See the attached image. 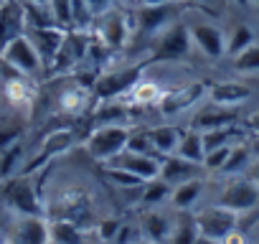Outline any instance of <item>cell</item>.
I'll return each mask as SVG.
<instances>
[{
  "label": "cell",
  "mask_w": 259,
  "mask_h": 244,
  "mask_svg": "<svg viewBox=\"0 0 259 244\" xmlns=\"http://www.w3.org/2000/svg\"><path fill=\"white\" fill-rule=\"evenodd\" d=\"M133 138V130L124 122H107V125H99L87 140V153L97 160V163H104L109 166L114 158H119L124 150H127V143Z\"/></svg>",
  "instance_id": "1"
},
{
  "label": "cell",
  "mask_w": 259,
  "mask_h": 244,
  "mask_svg": "<svg viewBox=\"0 0 259 244\" xmlns=\"http://www.w3.org/2000/svg\"><path fill=\"white\" fill-rule=\"evenodd\" d=\"M0 61L6 66H11L18 76H26V79H33L44 71V59L38 54V49L33 46V41L28 38V33L13 38L8 46L0 49Z\"/></svg>",
  "instance_id": "2"
},
{
  "label": "cell",
  "mask_w": 259,
  "mask_h": 244,
  "mask_svg": "<svg viewBox=\"0 0 259 244\" xmlns=\"http://www.w3.org/2000/svg\"><path fill=\"white\" fill-rule=\"evenodd\" d=\"M213 204H219V206H224V209H229L239 216L249 214L259 206V186L246 173L244 176H231L221 186V191L216 193Z\"/></svg>",
  "instance_id": "3"
},
{
  "label": "cell",
  "mask_w": 259,
  "mask_h": 244,
  "mask_svg": "<svg viewBox=\"0 0 259 244\" xmlns=\"http://www.w3.org/2000/svg\"><path fill=\"white\" fill-rule=\"evenodd\" d=\"M3 201L13 214H44V204L38 198V191L28 173H18L6 181L3 186Z\"/></svg>",
  "instance_id": "4"
},
{
  "label": "cell",
  "mask_w": 259,
  "mask_h": 244,
  "mask_svg": "<svg viewBox=\"0 0 259 244\" xmlns=\"http://www.w3.org/2000/svg\"><path fill=\"white\" fill-rule=\"evenodd\" d=\"M6 244H51V221L46 214H16Z\"/></svg>",
  "instance_id": "5"
},
{
  "label": "cell",
  "mask_w": 259,
  "mask_h": 244,
  "mask_svg": "<svg viewBox=\"0 0 259 244\" xmlns=\"http://www.w3.org/2000/svg\"><path fill=\"white\" fill-rule=\"evenodd\" d=\"M74 143H76V130L74 128H59V130H54V133H49L44 140H41V145H38V153L31 158V163L28 166H23V171L21 173H36L38 168H44L46 163H51L54 158H59V155H64L66 150H71L74 148Z\"/></svg>",
  "instance_id": "6"
},
{
  "label": "cell",
  "mask_w": 259,
  "mask_h": 244,
  "mask_svg": "<svg viewBox=\"0 0 259 244\" xmlns=\"http://www.w3.org/2000/svg\"><path fill=\"white\" fill-rule=\"evenodd\" d=\"M191 49H193V41H191L188 26L173 23L163 33H158L153 59L155 61H181V59H186L191 54Z\"/></svg>",
  "instance_id": "7"
},
{
  "label": "cell",
  "mask_w": 259,
  "mask_h": 244,
  "mask_svg": "<svg viewBox=\"0 0 259 244\" xmlns=\"http://www.w3.org/2000/svg\"><path fill=\"white\" fill-rule=\"evenodd\" d=\"M206 92H208V84L206 82H193V84H186L176 92H168L160 97L158 102V109L163 117H178L188 109H193L201 99H206Z\"/></svg>",
  "instance_id": "8"
},
{
  "label": "cell",
  "mask_w": 259,
  "mask_h": 244,
  "mask_svg": "<svg viewBox=\"0 0 259 244\" xmlns=\"http://www.w3.org/2000/svg\"><path fill=\"white\" fill-rule=\"evenodd\" d=\"M143 69H145V64H140V66H127V69H117V71H109V74L99 76L97 84H94V94H97L102 102H109V99H114V97L127 94L130 89L140 82Z\"/></svg>",
  "instance_id": "9"
},
{
  "label": "cell",
  "mask_w": 259,
  "mask_h": 244,
  "mask_svg": "<svg viewBox=\"0 0 259 244\" xmlns=\"http://www.w3.org/2000/svg\"><path fill=\"white\" fill-rule=\"evenodd\" d=\"M193 219H196L198 231H201L203 236H211V239H219V241H221L229 231L236 229L239 214H234V211H229V209H224V206H219V204H211V206L201 209Z\"/></svg>",
  "instance_id": "10"
},
{
  "label": "cell",
  "mask_w": 259,
  "mask_h": 244,
  "mask_svg": "<svg viewBox=\"0 0 259 244\" xmlns=\"http://www.w3.org/2000/svg\"><path fill=\"white\" fill-rule=\"evenodd\" d=\"M130 33H133V28H130V21L124 13L119 11H107L97 18V38L104 49L109 51H117L122 49L127 41H130Z\"/></svg>",
  "instance_id": "11"
},
{
  "label": "cell",
  "mask_w": 259,
  "mask_h": 244,
  "mask_svg": "<svg viewBox=\"0 0 259 244\" xmlns=\"http://www.w3.org/2000/svg\"><path fill=\"white\" fill-rule=\"evenodd\" d=\"M28 31V11L23 0H0V49Z\"/></svg>",
  "instance_id": "12"
},
{
  "label": "cell",
  "mask_w": 259,
  "mask_h": 244,
  "mask_svg": "<svg viewBox=\"0 0 259 244\" xmlns=\"http://www.w3.org/2000/svg\"><path fill=\"white\" fill-rule=\"evenodd\" d=\"M193 49H198L206 59H221L226 56V33L213 23H193L188 26Z\"/></svg>",
  "instance_id": "13"
},
{
  "label": "cell",
  "mask_w": 259,
  "mask_h": 244,
  "mask_svg": "<svg viewBox=\"0 0 259 244\" xmlns=\"http://www.w3.org/2000/svg\"><path fill=\"white\" fill-rule=\"evenodd\" d=\"M251 97H254V89L244 82L208 84V92H206V102H211L213 107H224V109H236V107L246 104Z\"/></svg>",
  "instance_id": "14"
},
{
  "label": "cell",
  "mask_w": 259,
  "mask_h": 244,
  "mask_svg": "<svg viewBox=\"0 0 259 244\" xmlns=\"http://www.w3.org/2000/svg\"><path fill=\"white\" fill-rule=\"evenodd\" d=\"M26 33L33 41V46L38 49L44 64H54L56 56H59V51H61V46H64V41H66V33L61 31V26H56V23L36 26V28H31Z\"/></svg>",
  "instance_id": "15"
},
{
  "label": "cell",
  "mask_w": 259,
  "mask_h": 244,
  "mask_svg": "<svg viewBox=\"0 0 259 244\" xmlns=\"http://www.w3.org/2000/svg\"><path fill=\"white\" fill-rule=\"evenodd\" d=\"M109 166H119L124 171H130L133 176H138L140 181H155L160 178V158L158 155H143V153H130L124 150L119 158H114Z\"/></svg>",
  "instance_id": "16"
},
{
  "label": "cell",
  "mask_w": 259,
  "mask_h": 244,
  "mask_svg": "<svg viewBox=\"0 0 259 244\" xmlns=\"http://www.w3.org/2000/svg\"><path fill=\"white\" fill-rule=\"evenodd\" d=\"M170 18H173V3L170 6H140V11H138V28L143 33L158 36L168 26H173Z\"/></svg>",
  "instance_id": "17"
},
{
  "label": "cell",
  "mask_w": 259,
  "mask_h": 244,
  "mask_svg": "<svg viewBox=\"0 0 259 244\" xmlns=\"http://www.w3.org/2000/svg\"><path fill=\"white\" fill-rule=\"evenodd\" d=\"M203 188H206V181L198 176V178H191V181H183V183H178V186H173V193H170V206L176 209V211H183V214H188V211H193L196 206H198V201H201V196H203Z\"/></svg>",
  "instance_id": "18"
},
{
  "label": "cell",
  "mask_w": 259,
  "mask_h": 244,
  "mask_svg": "<svg viewBox=\"0 0 259 244\" xmlns=\"http://www.w3.org/2000/svg\"><path fill=\"white\" fill-rule=\"evenodd\" d=\"M170 229H173V219L160 209H148L140 219V234L155 244H165Z\"/></svg>",
  "instance_id": "19"
},
{
  "label": "cell",
  "mask_w": 259,
  "mask_h": 244,
  "mask_svg": "<svg viewBox=\"0 0 259 244\" xmlns=\"http://www.w3.org/2000/svg\"><path fill=\"white\" fill-rule=\"evenodd\" d=\"M198 171H201V166L188 163V160H183L178 155H168V158L160 160V178L165 183H170V186H178L183 181L198 178Z\"/></svg>",
  "instance_id": "20"
},
{
  "label": "cell",
  "mask_w": 259,
  "mask_h": 244,
  "mask_svg": "<svg viewBox=\"0 0 259 244\" xmlns=\"http://www.w3.org/2000/svg\"><path fill=\"white\" fill-rule=\"evenodd\" d=\"M181 135H183V130L176 128V125H158V128H150L148 130V138L153 143V150L160 158H168V155L176 153V148L181 143Z\"/></svg>",
  "instance_id": "21"
},
{
  "label": "cell",
  "mask_w": 259,
  "mask_h": 244,
  "mask_svg": "<svg viewBox=\"0 0 259 244\" xmlns=\"http://www.w3.org/2000/svg\"><path fill=\"white\" fill-rule=\"evenodd\" d=\"M173 155H178V158H183V160L196 163V166H201V168H203L206 145H203V135H201V130H196V128L183 130L181 143H178V148H176V153H173Z\"/></svg>",
  "instance_id": "22"
},
{
  "label": "cell",
  "mask_w": 259,
  "mask_h": 244,
  "mask_svg": "<svg viewBox=\"0 0 259 244\" xmlns=\"http://www.w3.org/2000/svg\"><path fill=\"white\" fill-rule=\"evenodd\" d=\"M251 163H254L251 145H249V140H241V143H236V145L231 148V153H229V158H226V163H224V168H221L219 173L226 176V178H231V176H244Z\"/></svg>",
  "instance_id": "23"
},
{
  "label": "cell",
  "mask_w": 259,
  "mask_h": 244,
  "mask_svg": "<svg viewBox=\"0 0 259 244\" xmlns=\"http://www.w3.org/2000/svg\"><path fill=\"white\" fill-rule=\"evenodd\" d=\"M87 241V229L66 221V219H56L51 221V244H84Z\"/></svg>",
  "instance_id": "24"
},
{
  "label": "cell",
  "mask_w": 259,
  "mask_h": 244,
  "mask_svg": "<svg viewBox=\"0 0 259 244\" xmlns=\"http://www.w3.org/2000/svg\"><path fill=\"white\" fill-rule=\"evenodd\" d=\"M196 130H216V128H226V125H236V114H234V109H224V107H213L211 104V109H206V112H201L196 119Z\"/></svg>",
  "instance_id": "25"
},
{
  "label": "cell",
  "mask_w": 259,
  "mask_h": 244,
  "mask_svg": "<svg viewBox=\"0 0 259 244\" xmlns=\"http://www.w3.org/2000/svg\"><path fill=\"white\" fill-rule=\"evenodd\" d=\"M170 193H173V186L165 183L163 178H155V181L143 183V188H140V204L145 209H158V206H163V204L170 201Z\"/></svg>",
  "instance_id": "26"
},
{
  "label": "cell",
  "mask_w": 259,
  "mask_h": 244,
  "mask_svg": "<svg viewBox=\"0 0 259 244\" xmlns=\"http://www.w3.org/2000/svg\"><path fill=\"white\" fill-rule=\"evenodd\" d=\"M89 104V89L87 87H69L59 94V109L69 112V114H79L84 112Z\"/></svg>",
  "instance_id": "27"
},
{
  "label": "cell",
  "mask_w": 259,
  "mask_h": 244,
  "mask_svg": "<svg viewBox=\"0 0 259 244\" xmlns=\"http://www.w3.org/2000/svg\"><path fill=\"white\" fill-rule=\"evenodd\" d=\"M198 224L193 216H181L178 221H173V229L168 234V241L165 244H196L198 239Z\"/></svg>",
  "instance_id": "28"
},
{
  "label": "cell",
  "mask_w": 259,
  "mask_h": 244,
  "mask_svg": "<svg viewBox=\"0 0 259 244\" xmlns=\"http://www.w3.org/2000/svg\"><path fill=\"white\" fill-rule=\"evenodd\" d=\"M231 69L241 76H254L259 74V44L246 46L244 51H239L236 56H231Z\"/></svg>",
  "instance_id": "29"
},
{
  "label": "cell",
  "mask_w": 259,
  "mask_h": 244,
  "mask_svg": "<svg viewBox=\"0 0 259 244\" xmlns=\"http://www.w3.org/2000/svg\"><path fill=\"white\" fill-rule=\"evenodd\" d=\"M251 44H256V36H254V31L246 23H239V26H234L226 33V54L229 56H236L239 51H244Z\"/></svg>",
  "instance_id": "30"
},
{
  "label": "cell",
  "mask_w": 259,
  "mask_h": 244,
  "mask_svg": "<svg viewBox=\"0 0 259 244\" xmlns=\"http://www.w3.org/2000/svg\"><path fill=\"white\" fill-rule=\"evenodd\" d=\"M23 143H16V145H11L8 150H3L0 153V178H13V176H18L21 171H23Z\"/></svg>",
  "instance_id": "31"
},
{
  "label": "cell",
  "mask_w": 259,
  "mask_h": 244,
  "mask_svg": "<svg viewBox=\"0 0 259 244\" xmlns=\"http://www.w3.org/2000/svg\"><path fill=\"white\" fill-rule=\"evenodd\" d=\"M6 97L11 104H28L31 102V84L26 76H13V79H6V87H3Z\"/></svg>",
  "instance_id": "32"
},
{
  "label": "cell",
  "mask_w": 259,
  "mask_h": 244,
  "mask_svg": "<svg viewBox=\"0 0 259 244\" xmlns=\"http://www.w3.org/2000/svg\"><path fill=\"white\" fill-rule=\"evenodd\" d=\"M104 173H107V178H109L117 188H124V191H140L143 183H145V181H140L138 176H133L130 171H124V168H119V166H107Z\"/></svg>",
  "instance_id": "33"
},
{
  "label": "cell",
  "mask_w": 259,
  "mask_h": 244,
  "mask_svg": "<svg viewBox=\"0 0 259 244\" xmlns=\"http://www.w3.org/2000/svg\"><path fill=\"white\" fill-rule=\"evenodd\" d=\"M130 92H133V99H135L138 104H158L160 97H163L160 87L153 84V82H145V79H140Z\"/></svg>",
  "instance_id": "34"
},
{
  "label": "cell",
  "mask_w": 259,
  "mask_h": 244,
  "mask_svg": "<svg viewBox=\"0 0 259 244\" xmlns=\"http://www.w3.org/2000/svg\"><path fill=\"white\" fill-rule=\"evenodd\" d=\"M49 13L56 26L74 23V0H49Z\"/></svg>",
  "instance_id": "35"
},
{
  "label": "cell",
  "mask_w": 259,
  "mask_h": 244,
  "mask_svg": "<svg viewBox=\"0 0 259 244\" xmlns=\"http://www.w3.org/2000/svg\"><path fill=\"white\" fill-rule=\"evenodd\" d=\"M112 6H114V0H74V21L79 18L81 11L94 16V18H99L102 13L112 11Z\"/></svg>",
  "instance_id": "36"
},
{
  "label": "cell",
  "mask_w": 259,
  "mask_h": 244,
  "mask_svg": "<svg viewBox=\"0 0 259 244\" xmlns=\"http://www.w3.org/2000/svg\"><path fill=\"white\" fill-rule=\"evenodd\" d=\"M231 148H234V145H219V148H211V150H206L203 168H206V171H213V173H219V171L224 168V163H226V158H229Z\"/></svg>",
  "instance_id": "37"
},
{
  "label": "cell",
  "mask_w": 259,
  "mask_h": 244,
  "mask_svg": "<svg viewBox=\"0 0 259 244\" xmlns=\"http://www.w3.org/2000/svg\"><path fill=\"white\" fill-rule=\"evenodd\" d=\"M21 135H23V128L18 122H0V153L21 143Z\"/></svg>",
  "instance_id": "38"
},
{
  "label": "cell",
  "mask_w": 259,
  "mask_h": 244,
  "mask_svg": "<svg viewBox=\"0 0 259 244\" xmlns=\"http://www.w3.org/2000/svg\"><path fill=\"white\" fill-rule=\"evenodd\" d=\"M119 226H122V221L119 219H112V216L97 221V239L104 241V244H112L114 236H117V231H119Z\"/></svg>",
  "instance_id": "39"
},
{
  "label": "cell",
  "mask_w": 259,
  "mask_h": 244,
  "mask_svg": "<svg viewBox=\"0 0 259 244\" xmlns=\"http://www.w3.org/2000/svg\"><path fill=\"white\" fill-rule=\"evenodd\" d=\"M127 150L130 153H143V155H155L148 133H133V138H130V143H127Z\"/></svg>",
  "instance_id": "40"
},
{
  "label": "cell",
  "mask_w": 259,
  "mask_h": 244,
  "mask_svg": "<svg viewBox=\"0 0 259 244\" xmlns=\"http://www.w3.org/2000/svg\"><path fill=\"white\" fill-rule=\"evenodd\" d=\"M138 236H140V234H138V229H135L133 224H124V221H122V226H119V231H117V236H114V244H133Z\"/></svg>",
  "instance_id": "41"
},
{
  "label": "cell",
  "mask_w": 259,
  "mask_h": 244,
  "mask_svg": "<svg viewBox=\"0 0 259 244\" xmlns=\"http://www.w3.org/2000/svg\"><path fill=\"white\" fill-rule=\"evenodd\" d=\"M246 130H249L254 138H259V109H254V112L246 117Z\"/></svg>",
  "instance_id": "42"
},
{
  "label": "cell",
  "mask_w": 259,
  "mask_h": 244,
  "mask_svg": "<svg viewBox=\"0 0 259 244\" xmlns=\"http://www.w3.org/2000/svg\"><path fill=\"white\" fill-rule=\"evenodd\" d=\"M221 244H246V239H244V234H239V229H234L221 239Z\"/></svg>",
  "instance_id": "43"
},
{
  "label": "cell",
  "mask_w": 259,
  "mask_h": 244,
  "mask_svg": "<svg viewBox=\"0 0 259 244\" xmlns=\"http://www.w3.org/2000/svg\"><path fill=\"white\" fill-rule=\"evenodd\" d=\"M246 176H249V178H251V181H254V183L259 186V158H254V163L249 166V171H246Z\"/></svg>",
  "instance_id": "44"
},
{
  "label": "cell",
  "mask_w": 259,
  "mask_h": 244,
  "mask_svg": "<svg viewBox=\"0 0 259 244\" xmlns=\"http://www.w3.org/2000/svg\"><path fill=\"white\" fill-rule=\"evenodd\" d=\"M173 0H140V6H170Z\"/></svg>",
  "instance_id": "45"
},
{
  "label": "cell",
  "mask_w": 259,
  "mask_h": 244,
  "mask_svg": "<svg viewBox=\"0 0 259 244\" xmlns=\"http://www.w3.org/2000/svg\"><path fill=\"white\" fill-rule=\"evenodd\" d=\"M196 244H221V241H219V239H211V236H203V234H198Z\"/></svg>",
  "instance_id": "46"
},
{
  "label": "cell",
  "mask_w": 259,
  "mask_h": 244,
  "mask_svg": "<svg viewBox=\"0 0 259 244\" xmlns=\"http://www.w3.org/2000/svg\"><path fill=\"white\" fill-rule=\"evenodd\" d=\"M249 145H251V153H254V158H259V138L249 140Z\"/></svg>",
  "instance_id": "47"
},
{
  "label": "cell",
  "mask_w": 259,
  "mask_h": 244,
  "mask_svg": "<svg viewBox=\"0 0 259 244\" xmlns=\"http://www.w3.org/2000/svg\"><path fill=\"white\" fill-rule=\"evenodd\" d=\"M28 6H38V8H49V0H26Z\"/></svg>",
  "instance_id": "48"
},
{
  "label": "cell",
  "mask_w": 259,
  "mask_h": 244,
  "mask_svg": "<svg viewBox=\"0 0 259 244\" xmlns=\"http://www.w3.org/2000/svg\"><path fill=\"white\" fill-rule=\"evenodd\" d=\"M133 244H155V241H150V239H145V236H138Z\"/></svg>",
  "instance_id": "49"
},
{
  "label": "cell",
  "mask_w": 259,
  "mask_h": 244,
  "mask_svg": "<svg viewBox=\"0 0 259 244\" xmlns=\"http://www.w3.org/2000/svg\"><path fill=\"white\" fill-rule=\"evenodd\" d=\"M234 3H239V6H244V8H246V6H251V0H234Z\"/></svg>",
  "instance_id": "50"
},
{
  "label": "cell",
  "mask_w": 259,
  "mask_h": 244,
  "mask_svg": "<svg viewBox=\"0 0 259 244\" xmlns=\"http://www.w3.org/2000/svg\"><path fill=\"white\" fill-rule=\"evenodd\" d=\"M84 244H104V241H99V239H87Z\"/></svg>",
  "instance_id": "51"
},
{
  "label": "cell",
  "mask_w": 259,
  "mask_h": 244,
  "mask_svg": "<svg viewBox=\"0 0 259 244\" xmlns=\"http://www.w3.org/2000/svg\"><path fill=\"white\" fill-rule=\"evenodd\" d=\"M251 6H254V8H259V0H251Z\"/></svg>",
  "instance_id": "52"
}]
</instances>
